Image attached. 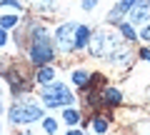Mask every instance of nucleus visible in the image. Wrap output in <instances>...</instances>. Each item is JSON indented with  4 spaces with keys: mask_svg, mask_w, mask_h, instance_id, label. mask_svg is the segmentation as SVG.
<instances>
[{
    "mask_svg": "<svg viewBox=\"0 0 150 135\" xmlns=\"http://www.w3.org/2000/svg\"><path fill=\"white\" fill-rule=\"evenodd\" d=\"M120 45H123L120 35H115V33H110V30H100V33H95V35L88 40V50H90L95 58H108V55L115 53Z\"/></svg>",
    "mask_w": 150,
    "mask_h": 135,
    "instance_id": "nucleus-1",
    "label": "nucleus"
},
{
    "mask_svg": "<svg viewBox=\"0 0 150 135\" xmlns=\"http://www.w3.org/2000/svg\"><path fill=\"white\" fill-rule=\"evenodd\" d=\"M33 35H35V40H33L30 45V60L35 65H43V63H50V60L55 58V50L53 45H50V38L45 35L43 28H33Z\"/></svg>",
    "mask_w": 150,
    "mask_h": 135,
    "instance_id": "nucleus-2",
    "label": "nucleus"
},
{
    "mask_svg": "<svg viewBox=\"0 0 150 135\" xmlns=\"http://www.w3.org/2000/svg\"><path fill=\"white\" fill-rule=\"evenodd\" d=\"M43 103L48 108H58V105H73V93L63 85V83H48L43 90Z\"/></svg>",
    "mask_w": 150,
    "mask_h": 135,
    "instance_id": "nucleus-3",
    "label": "nucleus"
},
{
    "mask_svg": "<svg viewBox=\"0 0 150 135\" xmlns=\"http://www.w3.org/2000/svg\"><path fill=\"white\" fill-rule=\"evenodd\" d=\"M8 118L13 123L23 125V123H33V120H40L43 118V108H38L35 103H15L8 113Z\"/></svg>",
    "mask_w": 150,
    "mask_h": 135,
    "instance_id": "nucleus-4",
    "label": "nucleus"
},
{
    "mask_svg": "<svg viewBox=\"0 0 150 135\" xmlns=\"http://www.w3.org/2000/svg\"><path fill=\"white\" fill-rule=\"evenodd\" d=\"M75 28H78V23H65V25L58 28V45L63 50H73V40H75Z\"/></svg>",
    "mask_w": 150,
    "mask_h": 135,
    "instance_id": "nucleus-5",
    "label": "nucleus"
},
{
    "mask_svg": "<svg viewBox=\"0 0 150 135\" xmlns=\"http://www.w3.org/2000/svg\"><path fill=\"white\" fill-rule=\"evenodd\" d=\"M148 15H150V0H140V3L133 5V10H130V23H133V25L145 23Z\"/></svg>",
    "mask_w": 150,
    "mask_h": 135,
    "instance_id": "nucleus-6",
    "label": "nucleus"
},
{
    "mask_svg": "<svg viewBox=\"0 0 150 135\" xmlns=\"http://www.w3.org/2000/svg\"><path fill=\"white\" fill-rule=\"evenodd\" d=\"M108 58H110V63L115 65V68H128V65H130V60H133V53H130V48L120 45V48L115 50V53H110Z\"/></svg>",
    "mask_w": 150,
    "mask_h": 135,
    "instance_id": "nucleus-7",
    "label": "nucleus"
},
{
    "mask_svg": "<svg viewBox=\"0 0 150 135\" xmlns=\"http://www.w3.org/2000/svg\"><path fill=\"white\" fill-rule=\"evenodd\" d=\"M135 3H138V0H120L118 5H115V8H112L110 13H108V20L118 23L120 18L125 15V13H130V10H133V5H135Z\"/></svg>",
    "mask_w": 150,
    "mask_h": 135,
    "instance_id": "nucleus-8",
    "label": "nucleus"
},
{
    "mask_svg": "<svg viewBox=\"0 0 150 135\" xmlns=\"http://www.w3.org/2000/svg\"><path fill=\"white\" fill-rule=\"evenodd\" d=\"M88 40H90V28L85 25H78L75 28V40H73V48H85Z\"/></svg>",
    "mask_w": 150,
    "mask_h": 135,
    "instance_id": "nucleus-9",
    "label": "nucleus"
},
{
    "mask_svg": "<svg viewBox=\"0 0 150 135\" xmlns=\"http://www.w3.org/2000/svg\"><path fill=\"white\" fill-rule=\"evenodd\" d=\"M103 100H105L108 105H120V100H123V95H120L115 88H103Z\"/></svg>",
    "mask_w": 150,
    "mask_h": 135,
    "instance_id": "nucleus-10",
    "label": "nucleus"
},
{
    "mask_svg": "<svg viewBox=\"0 0 150 135\" xmlns=\"http://www.w3.org/2000/svg\"><path fill=\"white\" fill-rule=\"evenodd\" d=\"M53 78H55V70H53V68H40V73H38V83L48 85V83H53Z\"/></svg>",
    "mask_w": 150,
    "mask_h": 135,
    "instance_id": "nucleus-11",
    "label": "nucleus"
},
{
    "mask_svg": "<svg viewBox=\"0 0 150 135\" xmlns=\"http://www.w3.org/2000/svg\"><path fill=\"white\" fill-rule=\"evenodd\" d=\"M63 118H65V123H68V125H75L78 120H80V113H78L75 108H65L63 110Z\"/></svg>",
    "mask_w": 150,
    "mask_h": 135,
    "instance_id": "nucleus-12",
    "label": "nucleus"
},
{
    "mask_svg": "<svg viewBox=\"0 0 150 135\" xmlns=\"http://www.w3.org/2000/svg\"><path fill=\"white\" fill-rule=\"evenodd\" d=\"M33 8H38V10H50V8L55 5V0H28Z\"/></svg>",
    "mask_w": 150,
    "mask_h": 135,
    "instance_id": "nucleus-13",
    "label": "nucleus"
},
{
    "mask_svg": "<svg viewBox=\"0 0 150 135\" xmlns=\"http://www.w3.org/2000/svg\"><path fill=\"white\" fill-rule=\"evenodd\" d=\"M73 80H75V85H85V83L90 80V73H85V70H78V73H73Z\"/></svg>",
    "mask_w": 150,
    "mask_h": 135,
    "instance_id": "nucleus-14",
    "label": "nucleus"
},
{
    "mask_svg": "<svg viewBox=\"0 0 150 135\" xmlns=\"http://www.w3.org/2000/svg\"><path fill=\"white\" fill-rule=\"evenodd\" d=\"M15 23H18V18H15V15H5V18H0V28H3V30H10V28H15Z\"/></svg>",
    "mask_w": 150,
    "mask_h": 135,
    "instance_id": "nucleus-15",
    "label": "nucleus"
},
{
    "mask_svg": "<svg viewBox=\"0 0 150 135\" xmlns=\"http://www.w3.org/2000/svg\"><path fill=\"white\" fill-rule=\"evenodd\" d=\"M120 33H123L125 38L135 40V30H133V28H130V23H120Z\"/></svg>",
    "mask_w": 150,
    "mask_h": 135,
    "instance_id": "nucleus-16",
    "label": "nucleus"
},
{
    "mask_svg": "<svg viewBox=\"0 0 150 135\" xmlns=\"http://www.w3.org/2000/svg\"><path fill=\"white\" fill-rule=\"evenodd\" d=\"M43 128H45V133H50V135H53L55 130H58V123H55L53 118H45V120H43Z\"/></svg>",
    "mask_w": 150,
    "mask_h": 135,
    "instance_id": "nucleus-17",
    "label": "nucleus"
},
{
    "mask_svg": "<svg viewBox=\"0 0 150 135\" xmlns=\"http://www.w3.org/2000/svg\"><path fill=\"white\" fill-rule=\"evenodd\" d=\"M93 125H95V130H98V133H108V120L95 118V123H93Z\"/></svg>",
    "mask_w": 150,
    "mask_h": 135,
    "instance_id": "nucleus-18",
    "label": "nucleus"
},
{
    "mask_svg": "<svg viewBox=\"0 0 150 135\" xmlns=\"http://www.w3.org/2000/svg\"><path fill=\"white\" fill-rule=\"evenodd\" d=\"M140 38H143V40H148V43H150V23H145V28L140 30Z\"/></svg>",
    "mask_w": 150,
    "mask_h": 135,
    "instance_id": "nucleus-19",
    "label": "nucleus"
},
{
    "mask_svg": "<svg viewBox=\"0 0 150 135\" xmlns=\"http://www.w3.org/2000/svg\"><path fill=\"white\" fill-rule=\"evenodd\" d=\"M98 5V0H83V10H93Z\"/></svg>",
    "mask_w": 150,
    "mask_h": 135,
    "instance_id": "nucleus-20",
    "label": "nucleus"
},
{
    "mask_svg": "<svg viewBox=\"0 0 150 135\" xmlns=\"http://www.w3.org/2000/svg\"><path fill=\"white\" fill-rule=\"evenodd\" d=\"M0 3H3V5H10V8H20L18 0H0Z\"/></svg>",
    "mask_w": 150,
    "mask_h": 135,
    "instance_id": "nucleus-21",
    "label": "nucleus"
},
{
    "mask_svg": "<svg viewBox=\"0 0 150 135\" xmlns=\"http://www.w3.org/2000/svg\"><path fill=\"white\" fill-rule=\"evenodd\" d=\"M140 133H143V135H150V125L143 123V125H140Z\"/></svg>",
    "mask_w": 150,
    "mask_h": 135,
    "instance_id": "nucleus-22",
    "label": "nucleus"
},
{
    "mask_svg": "<svg viewBox=\"0 0 150 135\" xmlns=\"http://www.w3.org/2000/svg\"><path fill=\"white\" fill-rule=\"evenodd\" d=\"M5 40H8V38H5V30H3V28H0V48H3V45H5Z\"/></svg>",
    "mask_w": 150,
    "mask_h": 135,
    "instance_id": "nucleus-23",
    "label": "nucleus"
},
{
    "mask_svg": "<svg viewBox=\"0 0 150 135\" xmlns=\"http://www.w3.org/2000/svg\"><path fill=\"white\" fill-rule=\"evenodd\" d=\"M140 55H143L145 60H150V50H143V53H140Z\"/></svg>",
    "mask_w": 150,
    "mask_h": 135,
    "instance_id": "nucleus-24",
    "label": "nucleus"
},
{
    "mask_svg": "<svg viewBox=\"0 0 150 135\" xmlns=\"http://www.w3.org/2000/svg\"><path fill=\"white\" fill-rule=\"evenodd\" d=\"M68 135H83V133H78V130H70V133Z\"/></svg>",
    "mask_w": 150,
    "mask_h": 135,
    "instance_id": "nucleus-25",
    "label": "nucleus"
},
{
    "mask_svg": "<svg viewBox=\"0 0 150 135\" xmlns=\"http://www.w3.org/2000/svg\"><path fill=\"white\" fill-rule=\"evenodd\" d=\"M0 110H3V105H0Z\"/></svg>",
    "mask_w": 150,
    "mask_h": 135,
    "instance_id": "nucleus-26",
    "label": "nucleus"
}]
</instances>
